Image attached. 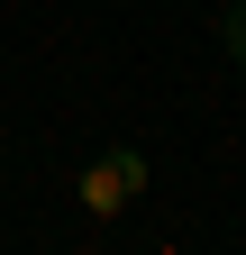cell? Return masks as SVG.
I'll return each mask as SVG.
<instances>
[{
  "label": "cell",
  "mask_w": 246,
  "mask_h": 255,
  "mask_svg": "<svg viewBox=\"0 0 246 255\" xmlns=\"http://www.w3.org/2000/svg\"><path fill=\"white\" fill-rule=\"evenodd\" d=\"M146 182H155V173H146V155H137V146H110V155H91V164H82L73 201H82L91 228H110V219H128V210H137V191H146Z\"/></svg>",
  "instance_id": "obj_1"
},
{
  "label": "cell",
  "mask_w": 246,
  "mask_h": 255,
  "mask_svg": "<svg viewBox=\"0 0 246 255\" xmlns=\"http://www.w3.org/2000/svg\"><path fill=\"white\" fill-rule=\"evenodd\" d=\"M219 46L246 64V0H228V9H219Z\"/></svg>",
  "instance_id": "obj_2"
}]
</instances>
